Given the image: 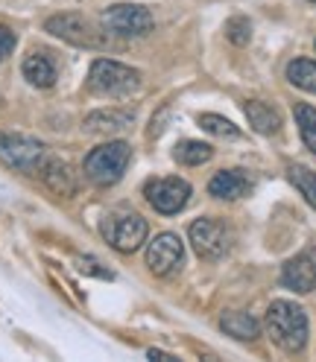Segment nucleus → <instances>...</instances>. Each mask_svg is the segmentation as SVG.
I'll return each mask as SVG.
<instances>
[{"label":"nucleus","instance_id":"nucleus-1","mask_svg":"<svg viewBox=\"0 0 316 362\" xmlns=\"http://www.w3.org/2000/svg\"><path fill=\"white\" fill-rule=\"evenodd\" d=\"M266 333L287 354H299L307 345V315L293 301H273L266 310Z\"/></svg>","mask_w":316,"mask_h":362},{"label":"nucleus","instance_id":"nucleus-5","mask_svg":"<svg viewBox=\"0 0 316 362\" xmlns=\"http://www.w3.org/2000/svg\"><path fill=\"white\" fill-rule=\"evenodd\" d=\"M191 243L193 252L205 260H220L232 252L235 231L220 219H196L191 225Z\"/></svg>","mask_w":316,"mask_h":362},{"label":"nucleus","instance_id":"nucleus-16","mask_svg":"<svg viewBox=\"0 0 316 362\" xmlns=\"http://www.w3.org/2000/svg\"><path fill=\"white\" fill-rule=\"evenodd\" d=\"M24 76L35 88H53L56 85V64L44 53H30L24 59Z\"/></svg>","mask_w":316,"mask_h":362},{"label":"nucleus","instance_id":"nucleus-10","mask_svg":"<svg viewBox=\"0 0 316 362\" xmlns=\"http://www.w3.org/2000/svg\"><path fill=\"white\" fill-rule=\"evenodd\" d=\"M182 257H185V245H182V240H179L176 234H158L147 245V266H149L152 275H158V278L170 275V272L182 263Z\"/></svg>","mask_w":316,"mask_h":362},{"label":"nucleus","instance_id":"nucleus-27","mask_svg":"<svg viewBox=\"0 0 316 362\" xmlns=\"http://www.w3.org/2000/svg\"><path fill=\"white\" fill-rule=\"evenodd\" d=\"M313 4H316V0H313Z\"/></svg>","mask_w":316,"mask_h":362},{"label":"nucleus","instance_id":"nucleus-23","mask_svg":"<svg viewBox=\"0 0 316 362\" xmlns=\"http://www.w3.org/2000/svg\"><path fill=\"white\" fill-rule=\"evenodd\" d=\"M225 35H229L232 44L243 47V44H249V38H252V24L246 18H229L225 21Z\"/></svg>","mask_w":316,"mask_h":362},{"label":"nucleus","instance_id":"nucleus-6","mask_svg":"<svg viewBox=\"0 0 316 362\" xmlns=\"http://www.w3.org/2000/svg\"><path fill=\"white\" fill-rule=\"evenodd\" d=\"M100 231L111 248L129 255L147 240L149 228H147V219H141L138 214H108L100 225Z\"/></svg>","mask_w":316,"mask_h":362},{"label":"nucleus","instance_id":"nucleus-3","mask_svg":"<svg viewBox=\"0 0 316 362\" xmlns=\"http://www.w3.org/2000/svg\"><path fill=\"white\" fill-rule=\"evenodd\" d=\"M88 88L100 97H129L141 88V74L111 59H97L88 71Z\"/></svg>","mask_w":316,"mask_h":362},{"label":"nucleus","instance_id":"nucleus-4","mask_svg":"<svg viewBox=\"0 0 316 362\" xmlns=\"http://www.w3.org/2000/svg\"><path fill=\"white\" fill-rule=\"evenodd\" d=\"M44 30L53 33L62 41H67V44H74V47H85V50L106 47V35L100 33V27L94 24V21H88L85 15H79V12L53 15V18H47Z\"/></svg>","mask_w":316,"mask_h":362},{"label":"nucleus","instance_id":"nucleus-20","mask_svg":"<svg viewBox=\"0 0 316 362\" xmlns=\"http://www.w3.org/2000/svg\"><path fill=\"white\" fill-rule=\"evenodd\" d=\"M293 111H296V123H299V132H302L305 146L316 155V108L307 105V103H299Z\"/></svg>","mask_w":316,"mask_h":362},{"label":"nucleus","instance_id":"nucleus-7","mask_svg":"<svg viewBox=\"0 0 316 362\" xmlns=\"http://www.w3.org/2000/svg\"><path fill=\"white\" fill-rule=\"evenodd\" d=\"M144 193H147V202L158 214L173 216V214H179L188 205L191 185L185 178H152V181H147Z\"/></svg>","mask_w":316,"mask_h":362},{"label":"nucleus","instance_id":"nucleus-11","mask_svg":"<svg viewBox=\"0 0 316 362\" xmlns=\"http://www.w3.org/2000/svg\"><path fill=\"white\" fill-rule=\"evenodd\" d=\"M281 284L293 292H313L316 289V248H305L302 255L284 263Z\"/></svg>","mask_w":316,"mask_h":362},{"label":"nucleus","instance_id":"nucleus-18","mask_svg":"<svg viewBox=\"0 0 316 362\" xmlns=\"http://www.w3.org/2000/svg\"><path fill=\"white\" fill-rule=\"evenodd\" d=\"M173 158L185 167H199V164H205L214 158V146L202 144V141H182V144H176Z\"/></svg>","mask_w":316,"mask_h":362},{"label":"nucleus","instance_id":"nucleus-14","mask_svg":"<svg viewBox=\"0 0 316 362\" xmlns=\"http://www.w3.org/2000/svg\"><path fill=\"white\" fill-rule=\"evenodd\" d=\"M132 120H135L132 111H123V108H103V111H94V115L85 117V132H91V134H115V132L129 129Z\"/></svg>","mask_w":316,"mask_h":362},{"label":"nucleus","instance_id":"nucleus-9","mask_svg":"<svg viewBox=\"0 0 316 362\" xmlns=\"http://www.w3.org/2000/svg\"><path fill=\"white\" fill-rule=\"evenodd\" d=\"M103 27L115 35H147L152 30V15L144 6H135V4H118L103 12Z\"/></svg>","mask_w":316,"mask_h":362},{"label":"nucleus","instance_id":"nucleus-2","mask_svg":"<svg viewBox=\"0 0 316 362\" xmlns=\"http://www.w3.org/2000/svg\"><path fill=\"white\" fill-rule=\"evenodd\" d=\"M129 158H132V149H129L126 141H108V144L88 152L85 175L100 187L118 185V181L123 178V173H126V167H129Z\"/></svg>","mask_w":316,"mask_h":362},{"label":"nucleus","instance_id":"nucleus-17","mask_svg":"<svg viewBox=\"0 0 316 362\" xmlns=\"http://www.w3.org/2000/svg\"><path fill=\"white\" fill-rule=\"evenodd\" d=\"M246 117H249V126L261 134H276L281 129V117L273 105H266L261 100H249L246 103Z\"/></svg>","mask_w":316,"mask_h":362},{"label":"nucleus","instance_id":"nucleus-22","mask_svg":"<svg viewBox=\"0 0 316 362\" xmlns=\"http://www.w3.org/2000/svg\"><path fill=\"white\" fill-rule=\"evenodd\" d=\"M199 126L211 134H217V138H240V129L220 115H199Z\"/></svg>","mask_w":316,"mask_h":362},{"label":"nucleus","instance_id":"nucleus-21","mask_svg":"<svg viewBox=\"0 0 316 362\" xmlns=\"http://www.w3.org/2000/svg\"><path fill=\"white\" fill-rule=\"evenodd\" d=\"M290 181L299 187V193L316 208V173L307 167H290Z\"/></svg>","mask_w":316,"mask_h":362},{"label":"nucleus","instance_id":"nucleus-13","mask_svg":"<svg viewBox=\"0 0 316 362\" xmlns=\"http://www.w3.org/2000/svg\"><path fill=\"white\" fill-rule=\"evenodd\" d=\"M252 190V181L249 175H246L243 170H222L211 178V185H208V193L217 196V199H243L246 193Z\"/></svg>","mask_w":316,"mask_h":362},{"label":"nucleus","instance_id":"nucleus-25","mask_svg":"<svg viewBox=\"0 0 316 362\" xmlns=\"http://www.w3.org/2000/svg\"><path fill=\"white\" fill-rule=\"evenodd\" d=\"M15 41H18V38H15V33H12L9 27H0V62L12 56Z\"/></svg>","mask_w":316,"mask_h":362},{"label":"nucleus","instance_id":"nucleus-26","mask_svg":"<svg viewBox=\"0 0 316 362\" xmlns=\"http://www.w3.org/2000/svg\"><path fill=\"white\" fill-rule=\"evenodd\" d=\"M147 356H149V359H176V356H170V354H164V351H155V348L147 351Z\"/></svg>","mask_w":316,"mask_h":362},{"label":"nucleus","instance_id":"nucleus-8","mask_svg":"<svg viewBox=\"0 0 316 362\" xmlns=\"http://www.w3.org/2000/svg\"><path fill=\"white\" fill-rule=\"evenodd\" d=\"M44 144L24 138V134H0V161L21 170V173H35L44 161Z\"/></svg>","mask_w":316,"mask_h":362},{"label":"nucleus","instance_id":"nucleus-19","mask_svg":"<svg viewBox=\"0 0 316 362\" xmlns=\"http://www.w3.org/2000/svg\"><path fill=\"white\" fill-rule=\"evenodd\" d=\"M287 79L296 88L307 90V94H316V62H310V59H293L287 64Z\"/></svg>","mask_w":316,"mask_h":362},{"label":"nucleus","instance_id":"nucleus-15","mask_svg":"<svg viewBox=\"0 0 316 362\" xmlns=\"http://www.w3.org/2000/svg\"><path fill=\"white\" fill-rule=\"evenodd\" d=\"M220 327L240 339V342H252V339H258L261 333V325L252 319L249 313H240V310H232V313H222V319H220Z\"/></svg>","mask_w":316,"mask_h":362},{"label":"nucleus","instance_id":"nucleus-12","mask_svg":"<svg viewBox=\"0 0 316 362\" xmlns=\"http://www.w3.org/2000/svg\"><path fill=\"white\" fill-rule=\"evenodd\" d=\"M35 173L41 175L44 185H47L53 193H59V196H71L77 190V181H74L71 167H67L64 161H59V158H47V155H44V161L38 164Z\"/></svg>","mask_w":316,"mask_h":362},{"label":"nucleus","instance_id":"nucleus-24","mask_svg":"<svg viewBox=\"0 0 316 362\" xmlns=\"http://www.w3.org/2000/svg\"><path fill=\"white\" fill-rule=\"evenodd\" d=\"M77 269L82 272V275H94V278H103V281L115 278V275H111L108 269H103V263L94 260V257H77Z\"/></svg>","mask_w":316,"mask_h":362}]
</instances>
